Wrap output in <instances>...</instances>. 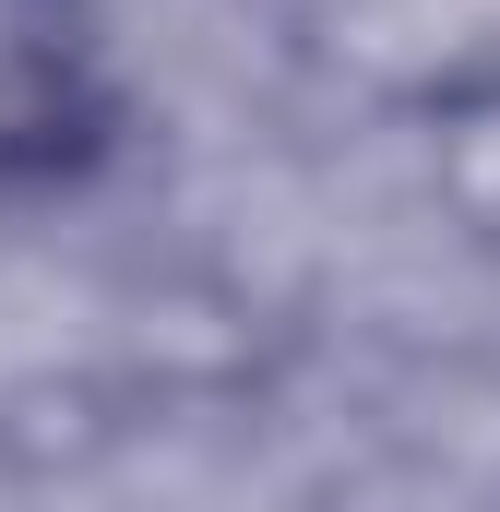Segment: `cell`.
<instances>
[{
    "instance_id": "1",
    "label": "cell",
    "mask_w": 500,
    "mask_h": 512,
    "mask_svg": "<svg viewBox=\"0 0 500 512\" xmlns=\"http://www.w3.org/2000/svg\"><path fill=\"white\" fill-rule=\"evenodd\" d=\"M96 108H108L96 0H0V179L84 155Z\"/></svg>"
}]
</instances>
